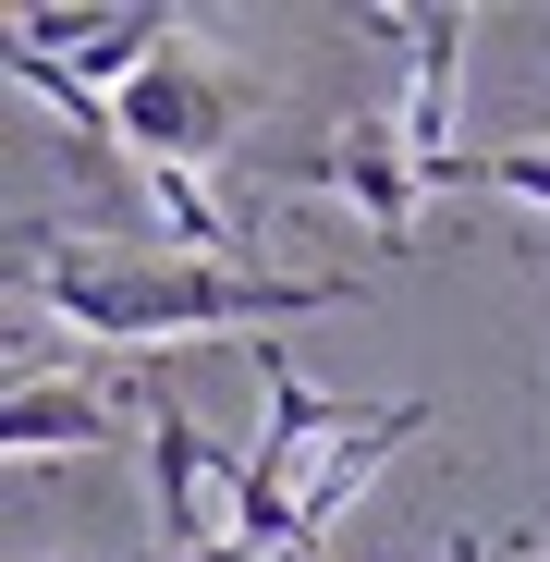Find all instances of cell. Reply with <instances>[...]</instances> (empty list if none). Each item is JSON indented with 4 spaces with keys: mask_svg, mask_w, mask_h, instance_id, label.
I'll list each match as a JSON object with an SVG mask.
<instances>
[{
    "mask_svg": "<svg viewBox=\"0 0 550 562\" xmlns=\"http://www.w3.org/2000/svg\"><path fill=\"white\" fill-rule=\"evenodd\" d=\"M233 135H245V74H221L197 49L147 61L123 99H111V147H135L147 171H209Z\"/></svg>",
    "mask_w": 550,
    "mask_h": 562,
    "instance_id": "6da1fadb",
    "label": "cell"
},
{
    "mask_svg": "<svg viewBox=\"0 0 550 562\" xmlns=\"http://www.w3.org/2000/svg\"><path fill=\"white\" fill-rule=\"evenodd\" d=\"M111 404H135L147 416V502H159V550H209V538H233V526H209V477H233V464H221V440L197 428V416H183L159 380H147V367H123V380H111Z\"/></svg>",
    "mask_w": 550,
    "mask_h": 562,
    "instance_id": "7a4b0ae2",
    "label": "cell"
},
{
    "mask_svg": "<svg viewBox=\"0 0 550 562\" xmlns=\"http://www.w3.org/2000/svg\"><path fill=\"white\" fill-rule=\"evenodd\" d=\"M306 183L343 196V209H367V233L404 245V233H416V196H428V159L404 147V123H343V135H318Z\"/></svg>",
    "mask_w": 550,
    "mask_h": 562,
    "instance_id": "3957f363",
    "label": "cell"
},
{
    "mask_svg": "<svg viewBox=\"0 0 550 562\" xmlns=\"http://www.w3.org/2000/svg\"><path fill=\"white\" fill-rule=\"evenodd\" d=\"M257 404H269V440H257V464H269V477H318V464L306 452H330V440H355L367 416H380V404H330L318 380H306V367L282 355V342H257Z\"/></svg>",
    "mask_w": 550,
    "mask_h": 562,
    "instance_id": "277c9868",
    "label": "cell"
},
{
    "mask_svg": "<svg viewBox=\"0 0 550 562\" xmlns=\"http://www.w3.org/2000/svg\"><path fill=\"white\" fill-rule=\"evenodd\" d=\"M380 37H404V147L416 159H452V74H465V37L478 13H380Z\"/></svg>",
    "mask_w": 550,
    "mask_h": 562,
    "instance_id": "5b68a950",
    "label": "cell"
},
{
    "mask_svg": "<svg viewBox=\"0 0 550 562\" xmlns=\"http://www.w3.org/2000/svg\"><path fill=\"white\" fill-rule=\"evenodd\" d=\"M111 392L86 380H37V392H0V452L13 464H49V452H111Z\"/></svg>",
    "mask_w": 550,
    "mask_h": 562,
    "instance_id": "8992f818",
    "label": "cell"
},
{
    "mask_svg": "<svg viewBox=\"0 0 550 562\" xmlns=\"http://www.w3.org/2000/svg\"><path fill=\"white\" fill-rule=\"evenodd\" d=\"M428 183H478V196L550 209V147H452V159H428Z\"/></svg>",
    "mask_w": 550,
    "mask_h": 562,
    "instance_id": "52a82bcc",
    "label": "cell"
}]
</instances>
